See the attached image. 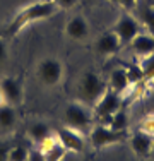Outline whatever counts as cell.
<instances>
[{
  "instance_id": "1",
  "label": "cell",
  "mask_w": 154,
  "mask_h": 161,
  "mask_svg": "<svg viewBox=\"0 0 154 161\" xmlns=\"http://www.w3.org/2000/svg\"><path fill=\"white\" fill-rule=\"evenodd\" d=\"M57 12H58V7H57L55 2L38 0V2L29 3V5L22 7L21 10H17L12 16V19L9 21V24L3 29V38H7V40L15 38L24 28H28L29 24L50 19L52 16H55Z\"/></svg>"
},
{
  "instance_id": "2",
  "label": "cell",
  "mask_w": 154,
  "mask_h": 161,
  "mask_svg": "<svg viewBox=\"0 0 154 161\" xmlns=\"http://www.w3.org/2000/svg\"><path fill=\"white\" fill-rule=\"evenodd\" d=\"M108 84L101 79V75L92 70H86L79 79L77 84V98L80 103L87 106H94L96 101L105 94Z\"/></svg>"
},
{
  "instance_id": "3",
  "label": "cell",
  "mask_w": 154,
  "mask_h": 161,
  "mask_svg": "<svg viewBox=\"0 0 154 161\" xmlns=\"http://www.w3.org/2000/svg\"><path fill=\"white\" fill-rule=\"evenodd\" d=\"M94 122V112L80 101H72L65 106V124L69 127L79 130H87Z\"/></svg>"
},
{
  "instance_id": "4",
  "label": "cell",
  "mask_w": 154,
  "mask_h": 161,
  "mask_svg": "<svg viewBox=\"0 0 154 161\" xmlns=\"http://www.w3.org/2000/svg\"><path fill=\"white\" fill-rule=\"evenodd\" d=\"M125 139H129L127 130H113L103 124L94 125L89 132V142L94 149H103V147H108V146L120 144Z\"/></svg>"
},
{
  "instance_id": "5",
  "label": "cell",
  "mask_w": 154,
  "mask_h": 161,
  "mask_svg": "<svg viewBox=\"0 0 154 161\" xmlns=\"http://www.w3.org/2000/svg\"><path fill=\"white\" fill-rule=\"evenodd\" d=\"M123 106V98L122 94L111 91L110 87L105 91L101 98L96 101V105L92 106L94 108V118L98 120V124H103V125H108L111 115H113L117 110H120Z\"/></svg>"
},
{
  "instance_id": "6",
  "label": "cell",
  "mask_w": 154,
  "mask_h": 161,
  "mask_svg": "<svg viewBox=\"0 0 154 161\" xmlns=\"http://www.w3.org/2000/svg\"><path fill=\"white\" fill-rule=\"evenodd\" d=\"M36 75L43 86L53 87L60 84L62 77H63V65L58 58H53V57L43 58L36 67Z\"/></svg>"
},
{
  "instance_id": "7",
  "label": "cell",
  "mask_w": 154,
  "mask_h": 161,
  "mask_svg": "<svg viewBox=\"0 0 154 161\" xmlns=\"http://www.w3.org/2000/svg\"><path fill=\"white\" fill-rule=\"evenodd\" d=\"M140 28H142V24L137 21L135 17L130 16L129 12H123L122 16L117 19V22L113 24L111 31H113V33L118 36L122 47H129L130 41H132L139 33H142Z\"/></svg>"
},
{
  "instance_id": "8",
  "label": "cell",
  "mask_w": 154,
  "mask_h": 161,
  "mask_svg": "<svg viewBox=\"0 0 154 161\" xmlns=\"http://www.w3.org/2000/svg\"><path fill=\"white\" fill-rule=\"evenodd\" d=\"M55 136L69 153L79 154V153H82L84 147H86V141H84V137H82V132L69 127V125L67 127L55 129Z\"/></svg>"
},
{
  "instance_id": "9",
  "label": "cell",
  "mask_w": 154,
  "mask_h": 161,
  "mask_svg": "<svg viewBox=\"0 0 154 161\" xmlns=\"http://www.w3.org/2000/svg\"><path fill=\"white\" fill-rule=\"evenodd\" d=\"M0 93L3 94V99H5L7 105L14 106V108L24 101L22 84L15 77H10V75H5V77L0 79Z\"/></svg>"
},
{
  "instance_id": "10",
  "label": "cell",
  "mask_w": 154,
  "mask_h": 161,
  "mask_svg": "<svg viewBox=\"0 0 154 161\" xmlns=\"http://www.w3.org/2000/svg\"><path fill=\"white\" fill-rule=\"evenodd\" d=\"M122 48L123 47H122L120 40H118V36L113 31H106V33L99 34L98 40L92 45V50L101 57H111L115 53H118Z\"/></svg>"
},
{
  "instance_id": "11",
  "label": "cell",
  "mask_w": 154,
  "mask_h": 161,
  "mask_svg": "<svg viewBox=\"0 0 154 161\" xmlns=\"http://www.w3.org/2000/svg\"><path fill=\"white\" fill-rule=\"evenodd\" d=\"M91 28L89 22L84 16H74L67 21L65 24V34L70 38L72 41H84L89 38Z\"/></svg>"
},
{
  "instance_id": "12",
  "label": "cell",
  "mask_w": 154,
  "mask_h": 161,
  "mask_svg": "<svg viewBox=\"0 0 154 161\" xmlns=\"http://www.w3.org/2000/svg\"><path fill=\"white\" fill-rule=\"evenodd\" d=\"M40 151L45 154L46 161H63V158L67 156V149L62 146V142L57 139V136L53 134L52 137H48L46 141H43L40 146Z\"/></svg>"
},
{
  "instance_id": "13",
  "label": "cell",
  "mask_w": 154,
  "mask_h": 161,
  "mask_svg": "<svg viewBox=\"0 0 154 161\" xmlns=\"http://www.w3.org/2000/svg\"><path fill=\"white\" fill-rule=\"evenodd\" d=\"M129 139H130V147L139 158H149L152 154V136L146 134L144 130H139Z\"/></svg>"
},
{
  "instance_id": "14",
  "label": "cell",
  "mask_w": 154,
  "mask_h": 161,
  "mask_svg": "<svg viewBox=\"0 0 154 161\" xmlns=\"http://www.w3.org/2000/svg\"><path fill=\"white\" fill-rule=\"evenodd\" d=\"M130 50L139 57H146L154 53V36L149 33H139L132 41H130Z\"/></svg>"
},
{
  "instance_id": "15",
  "label": "cell",
  "mask_w": 154,
  "mask_h": 161,
  "mask_svg": "<svg viewBox=\"0 0 154 161\" xmlns=\"http://www.w3.org/2000/svg\"><path fill=\"white\" fill-rule=\"evenodd\" d=\"M108 87H110L111 91H115V93L122 94V96L130 89V87H132V84H130V80H129V75H127L125 67L115 69V70L111 72L110 80H108Z\"/></svg>"
},
{
  "instance_id": "16",
  "label": "cell",
  "mask_w": 154,
  "mask_h": 161,
  "mask_svg": "<svg viewBox=\"0 0 154 161\" xmlns=\"http://www.w3.org/2000/svg\"><path fill=\"white\" fill-rule=\"evenodd\" d=\"M53 134H55V130L50 127L46 122H36V124H33V125L28 129L29 139L33 141L36 146H40L43 141H46L48 137H52Z\"/></svg>"
},
{
  "instance_id": "17",
  "label": "cell",
  "mask_w": 154,
  "mask_h": 161,
  "mask_svg": "<svg viewBox=\"0 0 154 161\" xmlns=\"http://www.w3.org/2000/svg\"><path fill=\"white\" fill-rule=\"evenodd\" d=\"M15 108L10 105H2L0 106V132H12L15 127Z\"/></svg>"
},
{
  "instance_id": "18",
  "label": "cell",
  "mask_w": 154,
  "mask_h": 161,
  "mask_svg": "<svg viewBox=\"0 0 154 161\" xmlns=\"http://www.w3.org/2000/svg\"><path fill=\"white\" fill-rule=\"evenodd\" d=\"M139 19H140L139 22L147 29V33L154 36V7L149 2L139 5Z\"/></svg>"
},
{
  "instance_id": "19",
  "label": "cell",
  "mask_w": 154,
  "mask_h": 161,
  "mask_svg": "<svg viewBox=\"0 0 154 161\" xmlns=\"http://www.w3.org/2000/svg\"><path fill=\"white\" fill-rule=\"evenodd\" d=\"M108 127L113 129V130H127L129 129V113L123 110V106L111 115L110 122H108Z\"/></svg>"
},
{
  "instance_id": "20",
  "label": "cell",
  "mask_w": 154,
  "mask_h": 161,
  "mask_svg": "<svg viewBox=\"0 0 154 161\" xmlns=\"http://www.w3.org/2000/svg\"><path fill=\"white\" fill-rule=\"evenodd\" d=\"M139 67H140L146 80H154V53L146 55V57H140V60H139Z\"/></svg>"
},
{
  "instance_id": "21",
  "label": "cell",
  "mask_w": 154,
  "mask_h": 161,
  "mask_svg": "<svg viewBox=\"0 0 154 161\" xmlns=\"http://www.w3.org/2000/svg\"><path fill=\"white\" fill-rule=\"evenodd\" d=\"M29 151L26 146H12L9 151V161H28L29 158Z\"/></svg>"
},
{
  "instance_id": "22",
  "label": "cell",
  "mask_w": 154,
  "mask_h": 161,
  "mask_svg": "<svg viewBox=\"0 0 154 161\" xmlns=\"http://www.w3.org/2000/svg\"><path fill=\"white\" fill-rule=\"evenodd\" d=\"M140 130H144L146 134H149V136H154V113L146 115V117L142 118Z\"/></svg>"
},
{
  "instance_id": "23",
  "label": "cell",
  "mask_w": 154,
  "mask_h": 161,
  "mask_svg": "<svg viewBox=\"0 0 154 161\" xmlns=\"http://www.w3.org/2000/svg\"><path fill=\"white\" fill-rule=\"evenodd\" d=\"M7 57H9V47H7V38L0 36V65L7 62Z\"/></svg>"
},
{
  "instance_id": "24",
  "label": "cell",
  "mask_w": 154,
  "mask_h": 161,
  "mask_svg": "<svg viewBox=\"0 0 154 161\" xmlns=\"http://www.w3.org/2000/svg\"><path fill=\"white\" fill-rule=\"evenodd\" d=\"M77 2H79V0H55L57 7H58V9H63V10L74 9V7L77 5Z\"/></svg>"
},
{
  "instance_id": "25",
  "label": "cell",
  "mask_w": 154,
  "mask_h": 161,
  "mask_svg": "<svg viewBox=\"0 0 154 161\" xmlns=\"http://www.w3.org/2000/svg\"><path fill=\"white\" fill-rule=\"evenodd\" d=\"M28 161H46V159H45V154L40 151V147H36V149H31L29 151Z\"/></svg>"
},
{
  "instance_id": "26",
  "label": "cell",
  "mask_w": 154,
  "mask_h": 161,
  "mask_svg": "<svg viewBox=\"0 0 154 161\" xmlns=\"http://www.w3.org/2000/svg\"><path fill=\"white\" fill-rule=\"evenodd\" d=\"M9 151H10V146L7 144H0V161H9Z\"/></svg>"
},
{
  "instance_id": "27",
  "label": "cell",
  "mask_w": 154,
  "mask_h": 161,
  "mask_svg": "<svg viewBox=\"0 0 154 161\" xmlns=\"http://www.w3.org/2000/svg\"><path fill=\"white\" fill-rule=\"evenodd\" d=\"M118 3H122V7H125V9H132L137 3V0H118Z\"/></svg>"
},
{
  "instance_id": "28",
  "label": "cell",
  "mask_w": 154,
  "mask_h": 161,
  "mask_svg": "<svg viewBox=\"0 0 154 161\" xmlns=\"http://www.w3.org/2000/svg\"><path fill=\"white\" fill-rule=\"evenodd\" d=\"M2 105H7V103H5V99H3V94L0 93V106H2Z\"/></svg>"
},
{
  "instance_id": "29",
  "label": "cell",
  "mask_w": 154,
  "mask_h": 161,
  "mask_svg": "<svg viewBox=\"0 0 154 161\" xmlns=\"http://www.w3.org/2000/svg\"><path fill=\"white\" fill-rule=\"evenodd\" d=\"M152 153H154V136H152Z\"/></svg>"
},
{
  "instance_id": "30",
  "label": "cell",
  "mask_w": 154,
  "mask_h": 161,
  "mask_svg": "<svg viewBox=\"0 0 154 161\" xmlns=\"http://www.w3.org/2000/svg\"><path fill=\"white\" fill-rule=\"evenodd\" d=\"M149 3H151V5L154 7V0H149Z\"/></svg>"
},
{
  "instance_id": "31",
  "label": "cell",
  "mask_w": 154,
  "mask_h": 161,
  "mask_svg": "<svg viewBox=\"0 0 154 161\" xmlns=\"http://www.w3.org/2000/svg\"><path fill=\"white\" fill-rule=\"evenodd\" d=\"M45 2H55V0H45Z\"/></svg>"
},
{
  "instance_id": "32",
  "label": "cell",
  "mask_w": 154,
  "mask_h": 161,
  "mask_svg": "<svg viewBox=\"0 0 154 161\" xmlns=\"http://www.w3.org/2000/svg\"><path fill=\"white\" fill-rule=\"evenodd\" d=\"M113 2H118V0H113Z\"/></svg>"
},
{
  "instance_id": "33",
  "label": "cell",
  "mask_w": 154,
  "mask_h": 161,
  "mask_svg": "<svg viewBox=\"0 0 154 161\" xmlns=\"http://www.w3.org/2000/svg\"><path fill=\"white\" fill-rule=\"evenodd\" d=\"M152 82H154V80H152Z\"/></svg>"
}]
</instances>
